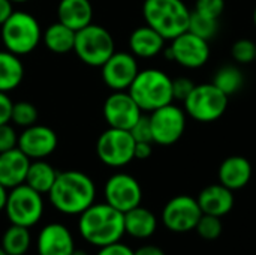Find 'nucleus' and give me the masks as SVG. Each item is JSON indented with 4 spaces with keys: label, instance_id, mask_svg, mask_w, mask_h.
<instances>
[{
    "label": "nucleus",
    "instance_id": "obj_23",
    "mask_svg": "<svg viewBox=\"0 0 256 255\" xmlns=\"http://www.w3.org/2000/svg\"><path fill=\"white\" fill-rule=\"evenodd\" d=\"M158 228L154 213L141 204L124 213V231L135 239H148Z\"/></svg>",
    "mask_w": 256,
    "mask_h": 255
},
{
    "label": "nucleus",
    "instance_id": "obj_14",
    "mask_svg": "<svg viewBox=\"0 0 256 255\" xmlns=\"http://www.w3.org/2000/svg\"><path fill=\"white\" fill-rule=\"evenodd\" d=\"M104 117L110 128L129 131L142 116V110L128 90L112 92L104 102Z\"/></svg>",
    "mask_w": 256,
    "mask_h": 255
},
{
    "label": "nucleus",
    "instance_id": "obj_6",
    "mask_svg": "<svg viewBox=\"0 0 256 255\" xmlns=\"http://www.w3.org/2000/svg\"><path fill=\"white\" fill-rule=\"evenodd\" d=\"M74 51L82 63L100 68L116 51L114 38L104 26L90 23L75 33Z\"/></svg>",
    "mask_w": 256,
    "mask_h": 255
},
{
    "label": "nucleus",
    "instance_id": "obj_10",
    "mask_svg": "<svg viewBox=\"0 0 256 255\" xmlns=\"http://www.w3.org/2000/svg\"><path fill=\"white\" fill-rule=\"evenodd\" d=\"M165 57L188 69L202 68L210 59L208 41L186 30L177 38L171 39V45L164 48Z\"/></svg>",
    "mask_w": 256,
    "mask_h": 255
},
{
    "label": "nucleus",
    "instance_id": "obj_39",
    "mask_svg": "<svg viewBox=\"0 0 256 255\" xmlns=\"http://www.w3.org/2000/svg\"><path fill=\"white\" fill-rule=\"evenodd\" d=\"M153 143H147V141H135V150H134V156L135 159L144 161L148 159L153 153Z\"/></svg>",
    "mask_w": 256,
    "mask_h": 255
},
{
    "label": "nucleus",
    "instance_id": "obj_3",
    "mask_svg": "<svg viewBox=\"0 0 256 255\" xmlns=\"http://www.w3.org/2000/svg\"><path fill=\"white\" fill-rule=\"evenodd\" d=\"M142 17L147 26L171 41L188 30L190 9L183 0H144Z\"/></svg>",
    "mask_w": 256,
    "mask_h": 255
},
{
    "label": "nucleus",
    "instance_id": "obj_24",
    "mask_svg": "<svg viewBox=\"0 0 256 255\" xmlns=\"http://www.w3.org/2000/svg\"><path fill=\"white\" fill-rule=\"evenodd\" d=\"M24 78V65L20 56L2 50L0 51V92L15 90Z\"/></svg>",
    "mask_w": 256,
    "mask_h": 255
},
{
    "label": "nucleus",
    "instance_id": "obj_26",
    "mask_svg": "<svg viewBox=\"0 0 256 255\" xmlns=\"http://www.w3.org/2000/svg\"><path fill=\"white\" fill-rule=\"evenodd\" d=\"M56 177H57V171L51 164H48L44 159H33L28 165L24 183L44 195L50 192V189L56 182Z\"/></svg>",
    "mask_w": 256,
    "mask_h": 255
},
{
    "label": "nucleus",
    "instance_id": "obj_35",
    "mask_svg": "<svg viewBox=\"0 0 256 255\" xmlns=\"http://www.w3.org/2000/svg\"><path fill=\"white\" fill-rule=\"evenodd\" d=\"M18 146V134L9 123L0 125V153L15 149Z\"/></svg>",
    "mask_w": 256,
    "mask_h": 255
},
{
    "label": "nucleus",
    "instance_id": "obj_37",
    "mask_svg": "<svg viewBox=\"0 0 256 255\" xmlns=\"http://www.w3.org/2000/svg\"><path fill=\"white\" fill-rule=\"evenodd\" d=\"M96 255H134V251L132 248H129L128 245L122 242H114V243L99 248Z\"/></svg>",
    "mask_w": 256,
    "mask_h": 255
},
{
    "label": "nucleus",
    "instance_id": "obj_13",
    "mask_svg": "<svg viewBox=\"0 0 256 255\" xmlns=\"http://www.w3.org/2000/svg\"><path fill=\"white\" fill-rule=\"evenodd\" d=\"M202 212L196 198L190 195L172 197L162 210L164 225L174 233H186L195 230Z\"/></svg>",
    "mask_w": 256,
    "mask_h": 255
},
{
    "label": "nucleus",
    "instance_id": "obj_1",
    "mask_svg": "<svg viewBox=\"0 0 256 255\" xmlns=\"http://www.w3.org/2000/svg\"><path fill=\"white\" fill-rule=\"evenodd\" d=\"M50 203L63 215H81L94 203L96 186L90 176L78 170L57 173L56 182L48 192Z\"/></svg>",
    "mask_w": 256,
    "mask_h": 255
},
{
    "label": "nucleus",
    "instance_id": "obj_31",
    "mask_svg": "<svg viewBox=\"0 0 256 255\" xmlns=\"http://www.w3.org/2000/svg\"><path fill=\"white\" fill-rule=\"evenodd\" d=\"M198 236L204 240H216L220 237L222 231H224V225L219 216H213V215H206L202 213L196 227H195Z\"/></svg>",
    "mask_w": 256,
    "mask_h": 255
},
{
    "label": "nucleus",
    "instance_id": "obj_47",
    "mask_svg": "<svg viewBox=\"0 0 256 255\" xmlns=\"http://www.w3.org/2000/svg\"><path fill=\"white\" fill-rule=\"evenodd\" d=\"M255 62H256V60H255Z\"/></svg>",
    "mask_w": 256,
    "mask_h": 255
},
{
    "label": "nucleus",
    "instance_id": "obj_46",
    "mask_svg": "<svg viewBox=\"0 0 256 255\" xmlns=\"http://www.w3.org/2000/svg\"><path fill=\"white\" fill-rule=\"evenodd\" d=\"M0 255H8L6 252H4V249H3L2 246H0Z\"/></svg>",
    "mask_w": 256,
    "mask_h": 255
},
{
    "label": "nucleus",
    "instance_id": "obj_16",
    "mask_svg": "<svg viewBox=\"0 0 256 255\" xmlns=\"http://www.w3.org/2000/svg\"><path fill=\"white\" fill-rule=\"evenodd\" d=\"M58 144L57 134L45 125H32L24 128L18 135V149L33 159H44L50 156Z\"/></svg>",
    "mask_w": 256,
    "mask_h": 255
},
{
    "label": "nucleus",
    "instance_id": "obj_4",
    "mask_svg": "<svg viewBox=\"0 0 256 255\" xmlns=\"http://www.w3.org/2000/svg\"><path fill=\"white\" fill-rule=\"evenodd\" d=\"M128 92L142 113H152L174 101L172 78L156 68L140 71Z\"/></svg>",
    "mask_w": 256,
    "mask_h": 255
},
{
    "label": "nucleus",
    "instance_id": "obj_8",
    "mask_svg": "<svg viewBox=\"0 0 256 255\" xmlns=\"http://www.w3.org/2000/svg\"><path fill=\"white\" fill-rule=\"evenodd\" d=\"M3 210L10 224L30 228L36 225L44 215L42 194L26 183L18 185L9 189Z\"/></svg>",
    "mask_w": 256,
    "mask_h": 255
},
{
    "label": "nucleus",
    "instance_id": "obj_44",
    "mask_svg": "<svg viewBox=\"0 0 256 255\" xmlns=\"http://www.w3.org/2000/svg\"><path fill=\"white\" fill-rule=\"evenodd\" d=\"M12 3H26V2H28V0H10Z\"/></svg>",
    "mask_w": 256,
    "mask_h": 255
},
{
    "label": "nucleus",
    "instance_id": "obj_33",
    "mask_svg": "<svg viewBox=\"0 0 256 255\" xmlns=\"http://www.w3.org/2000/svg\"><path fill=\"white\" fill-rule=\"evenodd\" d=\"M195 12L219 20L225 11V0H195Z\"/></svg>",
    "mask_w": 256,
    "mask_h": 255
},
{
    "label": "nucleus",
    "instance_id": "obj_41",
    "mask_svg": "<svg viewBox=\"0 0 256 255\" xmlns=\"http://www.w3.org/2000/svg\"><path fill=\"white\" fill-rule=\"evenodd\" d=\"M134 255H165L164 249L156 245H144L134 251Z\"/></svg>",
    "mask_w": 256,
    "mask_h": 255
},
{
    "label": "nucleus",
    "instance_id": "obj_38",
    "mask_svg": "<svg viewBox=\"0 0 256 255\" xmlns=\"http://www.w3.org/2000/svg\"><path fill=\"white\" fill-rule=\"evenodd\" d=\"M12 105H14V102L8 96V93L0 92V125H4V123L10 122Z\"/></svg>",
    "mask_w": 256,
    "mask_h": 255
},
{
    "label": "nucleus",
    "instance_id": "obj_19",
    "mask_svg": "<svg viewBox=\"0 0 256 255\" xmlns=\"http://www.w3.org/2000/svg\"><path fill=\"white\" fill-rule=\"evenodd\" d=\"M201 212L213 216H225L234 207V191L228 189L222 183L206 186L196 198Z\"/></svg>",
    "mask_w": 256,
    "mask_h": 255
},
{
    "label": "nucleus",
    "instance_id": "obj_5",
    "mask_svg": "<svg viewBox=\"0 0 256 255\" xmlns=\"http://www.w3.org/2000/svg\"><path fill=\"white\" fill-rule=\"evenodd\" d=\"M4 48L16 56L30 54L42 41V29L36 17L24 11H14L0 26Z\"/></svg>",
    "mask_w": 256,
    "mask_h": 255
},
{
    "label": "nucleus",
    "instance_id": "obj_25",
    "mask_svg": "<svg viewBox=\"0 0 256 255\" xmlns=\"http://www.w3.org/2000/svg\"><path fill=\"white\" fill-rule=\"evenodd\" d=\"M75 33H76L75 30L57 21V23L50 24L48 29L42 32V41L51 53L66 54V53L74 51Z\"/></svg>",
    "mask_w": 256,
    "mask_h": 255
},
{
    "label": "nucleus",
    "instance_id": "obj_18",
    "mask_svg": "<svg viewBox=\"0 0 256 255\" xmlns=\"http://www.w3.org/2000/svg\"><path fill=\"white\" fill-rule=\"evenodd\" d=\"M32 159L18 147L0 153V183L12 189L26 182L27 170Z\"/></svg>",
    "mask_w": 256,
    "mask_h": 255
},
{
    "label": "nucleus",
    "instance_id": "obj_27",
    "mask_svg": "<svg viewBox=\"0 0 256 255\" xmlns=\"http://www.w3.org/2000/svg\"><path fill=\"white\" fill-rule=\"evenodd\" d=\"M32 245L30 231L27 227L10 224V227L3 233L2 248L8 255H24Z\"/></svg>",
    "mask_w": 256,
    "mask_h": 255
},
{
    "label": "nucleus",
    "instance_id": "obj_11",
    "mask_svg": "<svg viewBox=\"0 0 256 255\" xmlns=\"http://www.w3.org/2000/svg\"><path fill=\"white\" fill-rule=\"evenodd\" d=\"M153 143L159 146L176 144L186 131V111L172 102L150 113Z\"/></svg>",
    "mask_w": 256,
    "mask_h": 255
},
{
    "label": "nucleus",
    "instance_id": "obj_29",
    "mask_svg": "<svg viewBox=\"0 0 256 255\" xmlns=\"http://www.w3.org/2000/svg\"><path fill=\"white\" fill-rule=\"evenodd\" d=\"M188 30L210 42L219 32V20L201 15V14H198L195 11H190Z\"/></svg>",
    "mask_w": 256,
    "mask_h": 255
},
{
    "label": "nucleus",
    "instance_id": "obj_28",
    "mask_svg": "<svg viewBox=\"0 0 256 255\" xmlns=\"http://www.w3.org/2000/svg\"><path fill=\"white\" fill-rule=\"evenodd\" d=\"M213 84L220 89L226 96H232L238 93L244 86V75L238 66L225 65L219 68L214 74Z\"/></svg>",
    "mask_w": 256,
    "mask_h": 255
},
{
    "label": "nucleus",
    "instance_id": "obj_12",
    "mask_svg": "<svg viewBox=\"0 0 256 255\" xmlns=\"http://www.w3.org/2000/svg\"><path fill=\"white\" fill-rule=\"evenodd\" d=\"M104 195L105 203L126 213L128 210L141 204L142 189L134 176L128 173H116L105 182Z\"/></svg>",
    "mask_w": 256,
    "mask_h": 255
},
{
    "label": "nucleus",
    "instance_id": "obj_17",
    "mask_svg": "<svg viewBox=\"0 0 256 255\" xmlns=\"http://www.w3.org/2000/svg\"><path fill=\"white\" fill-rule=\"evenodd\" d=\"M36 249L39 255H72L75 242L68 227L51 222L39 231Z\"/></svg>",
    "mask_w": 256,
    "mask_h": 255
},
{
    "label": "nucleus",
    "instance_id": "obj_42",
    "mask_svg": "<svg viewBox=\"0 0 256 255\" xmlns=\"http://www.w3.org/2000/svg\"><path fill=\"white\" fill-rule=\"evenodd\" d=\"M6 198H8V188H4L2 183H0V212L4 209V204H6Z\"/></svg>",
    "mask_w": 256,
    "mask_h": 255
},
{
    "label": "nucleus",
    "instance_id": "obj_34",
    "mask_svg": "<svg viewBox=\"0 0 256 255\" xmlns=\"http://www.w3.org/2000/svg\"><path fill=\"white\" fill-rule=\"evenodd\" d=\"M129 132L132 134L135 141H147V143H153V137H152V125H150V117L142 114L136 123L129 129Z\"/></svg>",
    "mask_w": 256,
    "mask_h": 255
},
{
    "label": "nucleus",
    "instance_id": "obj_45",
    "mask_svg": "<svg viewBox=\"0 0 256 255\" xmlns=\"http://www.w3.org/2000/svg\"><path fill=\"white\" fill-rule=\"evenodd\" d=\"M254 24H255V27H256V8H255V11H254Z\"/></svg>",
    "mask_w": 256,
    "mask_h": 255
},
{
    "label": "nucleus",
    "instance_id": "obj_36",
    "mask_svg": "<svg viewBox=\"0 0 256 255\" xmlns=\"http://www.w3.org/2000/svg\"><path fill=\"white\" fill-rule=\"evenodd\" d=\"M196 84L188 77H178L172 80V98L177 101H184L194 90Z\"/></svg>",
    "mask_w": 256,
    "mask_h": 255
},
{
    "label": "nucleus",
    "instance_id": "obj_9",
    "mask_svg": "<svg viewBox=\"0 0 256 255\" xmlns=\"http://www.w3.org/2000/svg\"><path fill=\"white\" fill-rule=\"evenodd\" d=\"M135 140L126 129L108 128L96 141V153L102 164L112 168L128 165L135 159Z\"/></svg>",
    "mask_w": 256,
    "mask_h": 255
},
{
    "label": "nucleus",
    "instance_id": "obj_22",
    "mask_svg": "<svg viewBox=\"0 0 256 255\" xmlns=\"http://www.w3.org/2000/svg\"><path fill=\"white\" fill-rule=\"evenodd\" d=\"M57 18L69 29L78 32L93 20V6L90 0H60Z\"/></svg>",
    "mask_w": 256,
    "mask_h": 255
},
{
    "label": "nucleus",
    "instance_id": "obj_40",
    "mask_svg": "<svg viewBox=\"0 0 256 255\" xmlns=\"http://www.w3.org/2000/svg\"><path fill=\"white\" fill-rule=\"evenodd\" d=\"M14 12V3L10 0H0V26L10 17Z\"/></svg>",
    "mask_w": 256,
    "mask_h": 255
},
{
    "label": "nucleus",
    "instance_id": "obj_7",
    "mask_svg": "<svg viewBox=\"0 0 256 255\" xmlns=\"http://www.w3.org/2000/svg\"><path fill=\"white\" fill-rule=\"evenodd\" d=\"M228 99L230 96H226L213 83H204L196 84L183 104L186 114L194 120L210 123L225 114L228 108Z\"/></svg>",
    "mask_w": 256,
    "mask_h": 255
},
{
    "label": "nucleus",
    "instance_id": "obj_32",
    "mask_svg": "<svg viewBox=\"0 0 256 255\" xmlns=\"http://www.w3.org/2000/svg\"><path fill=\"white\" fill-rule=\"evenodd\" d=\"M231 56L238 65H249L256 60V42L250 39H238L231 47Z\"/></svg>",
    "mask_w": 256,
    "mask_h": 255
},
{
    "label": "nucleus",
    "instance_id": "obj_21",
    "mask_svg": "<svg viewBox=\"0 0 256 255\" xmlns=\"http://www.w3.org/2000/svg\"><path fill=\"white\" fill-rule=\"evenodd\" d=\"M165 48V38L150 26L136 27L129 36V50L135 57L152 59Z\"/></svg>",
    "mask_w": 256,
    "mask_h": 255
},
{
    "label": "nucleus",
    "instance_id": "obj_15",
    "mask_svg": "<svg viewBox=\"0 0 256 255\" xmlns=\"http://www.w3.org/2000/svg\"><path fill=\"white\" fill-rule=\"evenodd\" d=\"M102 80L114 92L128 90L140 72L136 57L132 53L114 51V54L100 66Z\"/></svg>",
    "mask_w": 256,
    "mask_h": 255
},
{
    "label": "nucleus",
    "instance_id": "obj_30",
    "mask_svg": "<svg viewBox=\"0 0 256 255\" xmlns=\"http://www.w3.org/2000/svg\"><path fill=\"white\" fill-rule=\"evenodd\" d=\"M38 108L26 101L15 102L12 105V114H10V122L20 128H28L38 122Z\"/></svg>",
    "mask_w": 256,
    "mask_h": 255
},
{
    "label": "nucleus",
    "instance_id": "obj_20",
    "mask_svg": "<svg viewBox=\"0 0 256 255\" xmlns=\"http://www.w3.org/2000/svg\"><path fill=\"white\" fill-rule=\"evenodd\" d=\"M219 183L231 191L243 189L252 179V164L248 158L234 155L222 161L218 170Z\"/></svg>",
    "mask_w": 256,
    "mask_h": 255
},
{
    "label": "nucleus",
    "instance_id": "obj_43",
    "mask_svg": "<svg viewBox=\"0 0 256 255\" xmlns=\"http://www.w3.org/2000/svg\"><path fill=\"white\" fill-rule=\"evenodd\" d=\"M72 255H88L86 251H82V249H74V252H72Z\"/></svg>",
    "mask_w": 256,
    "mask_h": 255
},
{
    "label": "nucleus",
    "instance_id": "obj_2",
    "mask_svg": "<svg viewBox=\"0 0 256 255\" xmlns=\"http://www.w3.org/2000/svg\"><path fill=\"white\" fill-rule=\"evenodd\" d=\"M78 216V231L81 237L93 246L102 248L120 242L126 234L124 213L108 203H93Z\"/></svg>",
    "mask_w": 256,
    "mask_h": 255
}]
</instances>
